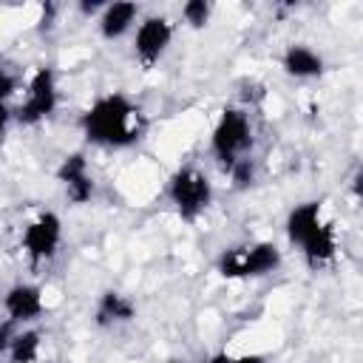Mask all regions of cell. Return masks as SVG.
Instances as JSON below:
<instances>
[{"label":"cell","mask_w":363,"mask_h":363,"mask_svg":"<svg viewBox=\"0 0 363 363\" xmlns=\"http://www.w3.org/2000/svg\"><path fill=\"white\" fill-rule=\"evenodd\" d=\"M79 130L91 145L122 150L133 147L145 130L147 116L136 99H130L125 91H108L99 94L79 116Z\"/></svg>","instance_id":"cell-1"},{"label":"cell","mask_w":363,"mask_h":363,"mask_svg":"<svg viewBox=\"0 0 363 363\" xmlns=\"http://www.w3.org/2000/svg\"><path fill=\"white\" fill-rule=\"evenodd\" d=\"M286 241L301 252L309 269L332 267L337 258V227L323 201H301L286 213Z\"/></svg>","instance_id":"cell-2"},{"label":"cell","mask_w":363,"mask_h":363,"mask_svg":"<svg viewBox=\"0 0 363 363\" xmlns=\"http://www.w3.org/2000/svg\"><path fill=\"white\" fill-rule=\"evenodd\" d=\"M252 122H250V113L247 108H224L213 125V133H210V153L216 159V164L230 173L238 162L244 159H252Z\"/></svg>","instance_id":"cell-3"},{"label":"cell","mask_w":363,"mask_h":363,"mask_svg":"<svg viewBox=\"0 0 363 363\" xmlns=\"http://www.w3.org/2000/svg\"><path fill=\"white\" fill-rule=\"evenodd\" d=\"M284 255L278 250V244L272 241H244V244H233L227 250H221L216 269L221 272V278L230 281H252V278H267L281 267Z\"/></svg>","instance_id":"cell-4"},{"label":"cell","mask_w":363,"mask_h":363,"mask_svg":"<svg viewBox=\"0 0 363 363\" xmlns=\"http://www.w3.org/2000/svg\"><path fill=\"white\" fill-rule=\"evenodd\" d=\"M164 196L184 224H196L213 204V182L201 167L184 164L167 179Z\"/></svg>","instance_id":"cell-5"},{"label":"cell","mask_w":363,"mask_h":363,"mask_svg":"<svg viewBox=\"0 0 363 363\" xmlns=\"http://www.w3.org/2000/svg\"><path fill=\"white\" fill-rule=\"evenodd\" d=\"M57 102H60L57 74H54L51 65H40V68L31 71L20 105L11 108L14 122H20V125H26V128H34V125L45 122V119L57 111Z\"/></svg>","instance_id":"cell-6"},{"label":"cell","mask_w":363,"mask_h":363,"mask_svg":"<svg viewBox=\"0 0 363 363\" xmlns=\"http://www.w3.org/2000/svg\"><path fill=\"white\" fill-rule=\"evenodd\" d=\"M20 247L31 264H48L62 247V218L51 210L37 213L20 233Z\"/></svg>","instance_id":"cell-7"},{"label":"cell","mask_w":363,"mask_h":363,"mask_svg":"<svg viewBox=\"0 0 363 363\" xmlns=\"http://www.w3.org/2000/svg\"><path fill=\"white\" fill-rule=\"evenodd\" d=\"M173 43V23L164 14H147L133 28V57L147 71L153 68Z\"/></svg>","instance_id":"cell-8"},{"label":"cell","mask_w":363,"mask_h":363,"mask_svg":"<svg viewBox=\"0 0 363 363\" xmlns=\"http://www.w3.org/2000/svg\"><path fill=\"white\" fill-rule=\"evenodd\" d=\"M57 182L71 204H88L94 199V176H91L85 153H79V150L62 156V162L57 167Z\"/></svg>","instance_id":"cell-9"},{"label":"cell","mask_w":363,"mask_h":363,"mask_svg":"<svg viewBox=\"0 0 363 363\" xmlns=\"http://www.w3.org/2000/svg\"><path fill=\"white\" fill-rule=\"evenodd\" d=\"M3 312L9 323H31L45 312V298L37 284L20 281L3 292Z\"/></svg>","instance_id":"cell-10"},{"label":"cell","mask_w":363,"mask_h":363,"mask_svg":"<svg viewBox=\"0 0 363 363\" xmlns=\"http://www.w3.org/2000/svg\"><path fill=\"white\" fill-rule=\"evenodd\" d=\"M139 14H142L139 3H130V0H113V3H105V9H102L99 17H96L99 37L108 40V43L125 37L128 31L136 28Z\"/></svg>","instance_id":"cell-11"},{"label":"cell","mask_w":363,"mask_h":363,"mask_svg":"<svg viewBox=\"0 0 363 363\" xmlns=\"http://www.w3.org/2000/svg\"><path fill=\"white\" fill-rule=\"evenodd\" d=\"M281 68L286 77L292 79H315L326 71V62L320 57V51H315L306 43H292L284 48L281 54Z\"/></svg>","instance_id":"cell-12"},{"label":"cell","mask_w":363,"mask_h":363,"mask_svg":"<svg viewBox=\"0 0 363 363\" xmlns=\"http://www.w3.org/2000/svg\"><path fill=\"white\" fill-rule=\"evenodd\" d=\"M94 315H96L99 326H122L136 318V303L119 289H105L96 301Z\"/></svg>","instance_id":"cell-13"},{"label":"cell","mask_w":363,"mask_h":363,"mask_svg":"<svg viewBox=\"0 0 363 363\" xmlns=\"http://www.w3.org/2000/svg\"><path fill=\"white\" fill-rule=\"evenodd\" d=\"M40 352H43V335L37 329H20L11 335L6 354L11 363H37Z\"/></svg>","instance_id":"cell-14"},{"label":"cell","mask_w":363,"mask_h":363,"mask_svg":"<svg viewBox=\"0 0 363 363\" xmlns=\"http://www.w3.org/2000/svg\"><path fill=\"white\" fill-rule=\"evenodd\" d=\"M179 14H182L184 26L204 28L210 23V17H213V3L210 0H187V3H182V11Z\"/></svg>","instance_id":"cell-15"},{"label":"cell","mask_w":363,"mask_h":363,"mask_svg":"<svg viewBox=\"0 0 363 363\" xmlns=\"http://www.w3.org/2000/svg\"><path fill=\"white\" fill-rule=\"evenodd\" d=\"M230 182H233V187H247V184H252V179H255V162L252 159H244V162H238L230 173Z\"/></svg>","instance_id":"cell-16"},{"label":"cell","mask_w":363,"mask_h":363,"mask_svg":"<svg viewBox=\"0 0 363 363\" xmlns=\"http://www.w3.org/2000/svg\"><path fill=\"white\" fill-rule=\"evenodd\" d=\"M207 363H267L264 354H227V352H216L207 357Z\"/></svg>","instance_id":"cell-17"},{"label":"cell","mask_w":363,"mask_h":363,"mask_svg":"<svg viewBox=\"0 0 363 363\" xmlns=\"http://www.w3.org/2000/svg\"><path fill=\"white\" fill-rule=\"evenodd\" d=\"M14 91H17V77H14L9 68L0 65V99L9 102V99L14 96Z\"/></svg>","instance_id":"cell-18"},{"label":"cell","mask_w":363,"mask_h":363,"mask_svg":"<svg viewBox=\"0 0 363 363\" xmlns=\"http://www.w3.org/2000/svg\"><path fill=\"white\" fill-rule=\"evenodd\" d=\"M11 122H14V113H11L9 102L0 99V142H3V136L9 133V125H11Z\"/></svg>","instance_id":"cell-19"},{"label":"cell","mask_w":363,"mask_h":363,"mask_svg":"<svg viewBox=\"0 0 363 363\" xmlns=\"http://www.w3.org/2000/svg\"><path fill=\"white\" fill-rule=\"evenodd\" d=\"M102 9H105L102 0H82V3H79V11H82L85 17H99Z\"/></svg>","instance_id":"cell-20"},{"label":"cell","mask_w":363,"mask_h":363,"mask_svg":"<svg viewBox=\"0 0 363 363\" xmlns=\"http://www.w3.org/2000/svg\"><path fill=\"white\" fill-rule=\"evenodd\" d=\"M11 326H9V320L6 323H0V354H6L9 352V343H11Z\"/></svg>","instance_id":"cell-21"},{"label":"cell","mask_w":363,"mask_h":363,"mask_svg":"<svg viewBox=\"0 0 363 363\" xmlns=\"http://www.w3.org/2000/svg\"><path fill=\"white\" fill-rule=\"evenodd\" d=\"M54 14H57V6H54V3H45V6L40 9V23L48 28V26L54 23Z\"/></svg>","instance_id":"cell-22"},{"label":"cell","mask_w":363,"mask_h":363,"mask_svg":"<svg viewBox=\"0 0 363 363\" xmlns=\"http://www.w3.org/2000/svg\"><path fill=\"white\" fill-rule=\"evenodd\" d=\"M167 363H187V360H167Z\"/></svg>","instance_id":"cell-23"}]
</instances>
